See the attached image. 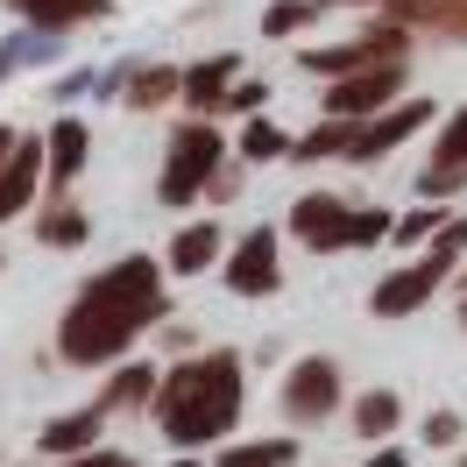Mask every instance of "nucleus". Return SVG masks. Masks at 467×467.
Listing matches in <instances>:
<instances>
[{"instance_id": "nucleus-1", "label": "nucleus", "mask_w": 467, "mask_h": 467, "mask_svg": "<svg viewBox=\"0 0 467 467\" xmlns=\"http://www.w3.org/2000/svg\"><path fill=\"white\" fill-rule=\"evenodd\" d=\"M156 305H163V291H156L149 263L107 269L99 284H86V297L64 319V361H107V354H120L142 333V319H156Z\"/></svg>"}, {"instance_id": "nucleus-2", "label": "nucleus", "mask_w": 467, "mask_h": 467, "mask_svg": "<svg viewBox=\"0 0 467 467\" xmlns=\"http://www.w3.org/2000/svg\"><path fill=\"white\" fill-rule=\"evenodd\" d=\"M163 432L177 446H199V439L227 432L234 410H241V368H234V354H205V361H184L171 382H163Z\"/></svg>"}, {"instance_id": "nucleus-3", "label": "nucleus", "mask_w": 467, "mask_h": 467, "mask_svg": "<svg viewBox=\"0 0 467 467\" xmlns=\"http://www.w3.org/2000/svg\"><path fill=\"white\" fill-rule=\"evenodd\" d=\"M213 163H220V142H213V128H184L171 142V171H163V199L184 205L192 192H199V177H213Z\"/></svg>"}, {"instance_id": "nucleus-4", "label": "nucleus", "mask_w": 467, "mask_h": 467, "mask_svg": "<svg viewBox=\"0 0 467 467\" xmlns=\"http://www.w3.org/2000/svg\"><path fill=\"white\" fill-rule=\"evenodd\" d=\"M446 263H453V241H446V248H432L425 263H410L404 276H389V284H376V312H382V319H404L410 305H425V297L439 291V276H446Z\"/></svg>"}, {"instance_id": "nucleus-5", "label": "nucleus", "mask_w": 467, "mask_h": 467, "mask_svg": "<svg viewBox=\"0 0 467 467\" xmlns=\"http://www.w3.org/2000/svg\"><path fill=\"white\" fill-rule=\"evenodd\" d=\"M397 86H404V71H397V57H382L376 71H354L348 86L326 92V114H333V120H354V114H368V107H382Z\"/></svg>"}, {"instance_id": "nucleus-6", "label": "nucleus", "mask_w": 467, "mask_h": 467, "mask_svg": "<svg viewBox=\"0 0 467 467\" xmlns=\"http://www.w3.org/2000/svg\"><path fill=\"white\" fill-rule=\"evenodd\" d=\"M333 397H340V382H333V361H297L291 389H284V410H291L297 425H305V418H326V410H333Z\"/></svg>"}, {"instance_id": "nucleus-7", "label": "nucleus", "mask_w": 467, "mask_h": 467, "mask_svg": "<svg viewBox=\"0 0 467 467\" xmlns=\"http://www.w3.org/2000/svg\"><path fill=\"white\" fill-rule=\"evenodd\" d=\"M291 227H297V241H312V248H340V241H354V213L340 199H297Z\"/></svg>"}, {"instance_id": "nucleus-8", "label": "nucleus", "mask_w": 467, "mask_h": 467, "mask_svg": "<svg viewBox=\"0 0 467 467\" xmlns=\"http://www.w3.org/2000/svg\"><path fill=\"white\" fill-rule=\"evenodd\" d=\"M227 284L241 297H255V291H276V241H269V227L263 234H248L241 248H234V269H227Z\"/></svg>"}, {"instance_id": "nucleus-9", "label": "nucleus", "mask_w": 467, "mask_h": 467, "mask_svg": "<svg viewBox=\"0 0 467 467\" xmlns=\"http://www.w3.org/2000/svg\"><path fill=\"white\" fill-rule=\"evenodd\" d=\"M404 50V36L382 29V36H361V43H348V50H312V71H354V64H376V57H397Z\"/></svg>"}, {"instance_id": "nucleus-10", "label": "nucleus", "mask_w": 467, "mask_h": 467, "mask_svg": "<svg viewBox=\"0 0 467 467\" xmlns=\"http://www.w3.org/2000/svg\"><path fill=\"white\" fill-rule=\"evenodd\" d=\"M418 120H425V107H404V114H389V120H376V128H361V135H354V149H348V156H382V149L397 142V135H410Z\"/></svg>"}, {"instance_id": "nucleus-11", "label": "nucleus", "mask_w": 467, "mask_h": 467, "mask_svg": "<svg viewBox=\"0 0 467 467\" xmlns=\"http://www.w3.org/2000/svg\"><path fill=\"white\" fill-rule=\"evenodd\" d=\"M36 171H43V156H36V149H15V163L0 171V220H7V213H15L22 199H29Z\"/></svg>"}, {"instance_id": "nucleus-12", "label": "nucleus", "mask_w": 467, "mask_h": 467, "mask_svg": "<svg viewBox=\"0 0 467 467\" xmlns=\"http://www.w3.org/2000/svg\"><path fill=\"white\" fill-rule=\"evenodd\" d=\"M213 255H220V227H213V220H205V227H184L171 241V263L177 269H205Z\"/></svg>"}, {"instance_id": "nucleus-13", "label": "nucleus", "mask_w": 467, "mask_h": 467, "mask_svg": "<svg viewBox=\"0 0 467 467\" xmlns=\"http://www.w3.org/2000/svg\"><path fill=\"white\" fill-rule=\"evenodd\" d=\"M234 78V64L227 57H213V64H199V71H184V99H192V107H213V99H227V86Z\"/></svg>"}, {"instance_id": "nucleus-14", "label": "nucleus", "mask_w": 467, "mask_h": 467, "mask_svg": "<svg viewBox=\"0 0 467 467\" xmlns=\"http://www.w3.org/2000/svg\"><path fill=\"white\" fill-rule=\"evenodd\" d=\"M92 432H99V410H78V418H57V425L43 432V446H50V453H78V446H92Z\"/></svg>"}, {"instance_id": "nucleus-15", "label": "nucleus", "mask_w": 467, "mask_h": 467, "mask_svg": "<svg viewBox=\"0 0 467 467\" xmlns=\"http://www.w3.org/2000/svg\"><path fill=\"white\" fill-rule=\"evenodd\" d=\"M78 163H86V128H78V120H57V135H50V171L71 177Z\"/></svg>"}, {"instance_id": "nucleus-16", "label": "nucleus", "mask_w": 467, "mask_h": 467, "mask_svg": "<svg viewBox=\"0 0 467 467\" xmlns=\"http://www.w3.org/2000/svg\"><path fill=\"white\" fill-rule=\"evenodd\" d=\"M354 425H361L368 439H376V432H389V425H397V397H389V389L361 397V404H354Z\"/></svg>"}, {"instance_id": "nucleus-17", "label": "nucleus", "mask_w": 467, "mask_h": 467, "mask_svg": "<svg viewBox=\"0 0 467 467\" xmlns=\"http://www.w3.org/2000/svg\"><path fill=\"white\" fill-rule=\"evenodd\" d=\"M284 461H291V446H284V439H269V446H234L220 467H284Z\"/></svg>"}, {"instance_id": "nucleus-18", "label": "nucleus", "mask_w": 467, "mask_h": 467, "mask_svg": "<svg viewBox=\"0 0 467 467\" xmlns=\"http://www.w3.org/2000/svg\"><path fill=\"white\" fill-rule=\"evenodd\" d=\"M92 7H99V0H22V15H36V22H78Z\"/></svg>"}, {"instance_id": "nucleus-19", "label": "nucleus", "mask_w": 467, "mask_h": 467, "mask_svg": "<svg viewBox=\"0 0 467 467\" xmlns=\"http://www.w3.org/2000/svg\"><path fill=\"white\" fill-rule=\"evenodd\" d=\"M241 156H255V163H269V156H284V135H276L269 120H255V128L241 135Z\"/></svg>"}, {"instance_id": "nucleus-20", "label": "nucleus", "mask_w": 467, "mask_h": 467, "mask_svg": "<svg viewBox=\"0 0 467 467\" xmlns=\"http://www.w3.org/2000/svg\"><path fill=\"white\" fill-rule=\"evenodd\" d=\"M171 92H177V71H142L128 99H135V107H156V99H171Z\"/></svg>"}, {"instance_id": "nucleus-21", "label": "nucleus", "mask_w": 467, "mask_h": 467, "mask_svg": "<svg viewBox=\"0 0 467 467\" xmlns=\"http://www.w3.org/2000/svg\"><path fill=\"white\" fill-rule=\"evenodd\" d=\"M439 163H461V171H467V114L446 120V135H439Z\"/></svg>"}, {"instance_id": "nucleus-22", "label": "nucleus", "mask_w": 467, "mask_h": 467, "mask_svg": "<svg viewBox=\"0 0 467 467\" xmlns=\"http://www.w3.org/2000/svg\"><path fill=\"white\" fill-rule=\"evenodd\" d=\"M78 234H86V213H71V205L43 220V241H78Z\"/></svg>"}, {"instance_id": "nucleus-23", "label": "nucleus", "mask_w": 467, "mask_h": 467, "mask_svg": "<svg viewBox=\"0 0 467 467\" xmlns=\"http://www.w3.org/2000/svg\"><path fill=\"white\" fill-rule=\"evenodd\" d=\"M418 7H425L432 22H446L453 36H467V0H418Z\"/></svg>"}, {"instance_id": "nucleus-24", "label": "nucleus", "mask_w": 467, "mask_h": 467, "mask_svg": "<svg viewBox=\"0 0 467 467\" xmlns=\"http://www.w3.org/2000/svg\"><path fill=\"white\" fill-rule=\"evenodd\" d=\"M305 15H312L305 0H284V7H269V22H263V29H269V36H284V29H297Z\"/></svg>"}, {"instance_id": "nucleus-25", "label": "nucleus", "mask_w": 467, "mask_h": 467, "mask_svg": "<svg viewBox=\"0 0 467 467\" xmlns=\"http://www.w3.org/2000/svg\"><path fill=\"white\" fill-rule=\"evenodd\" d=\"M376 234H389V220H382V213H354V241H376Z\"/></svg>"}, {"instance_id": "nucleus-26", "label": "nucleus", "mask_w": 467, "mask_h": 467, "mask_svg": "<svg viewBox=\"0 0 467 467\" xmlns=\"http://www.w3.org/2000/svg\"><path fill=\"white\" fill-rule=\"evenodd\" d=\"M425 227H439V205H432V213H410V220H404V241H418Z\"/></svg>"}, {"instance_id": "nucleus-27", "label": "nucleus", "mask_w": 467, "mask_h": 467, "mask_svg": "<svg viewBox=\"0 0 467 467\" xmlns=\"http://www.w3.org/2000/svg\"><path fill=\"white\" fill-rule=\"evenodd\" d=\"M64 467H135V461H120V453H86V461H64Z\"/></svg>"}, {"instance_id": "nucleus-28", "label": "nucleus", "mask_w": 467, "mask_h": 467, "mask_svg": "<svg viewBox=\"0 0 467 467\" xmlns=\"http://www.w3.org/2000/svg\"><path fill=\"white\" fill-rule=\"evenodd\" d=\"M0 156H7V128H0Z\"/></svg>"}, {"instance_id": "nucleus-29", "label": "nucleus", "mask_w": 467, "mask_h": 467, "mask_svg": "<svg viewBox=\"0 0 467 467\" xmlns=\"http://www.w3.org/2000/svg\"><path fill=\"white\" fill-rule=\"evenodd\" d=\"M461 319H467V291H461Z\"/></svg>"}]
</instances>
